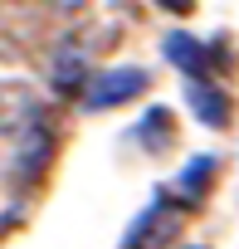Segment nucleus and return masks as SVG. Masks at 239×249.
I'll return each mask as SVG.
<instances>
[{
	"label": "nucleus",
	"mask_w": 239,
	"mask_h": 249,
	"mask_svg": "<svg viewBox=\"0 0 239 249\" xmlns=\"http://www.w3.org/2000/svg\"><path fill=\"white\" fill-rule=\"evenodd\" d=\"M181 225H186V205H176V200H156V205H147V210L132 220L122 249H166V244H176Z\"/></svg>",
	"instance_id": "obj_1"
},
{
	"label": "nucleus",
	"mask_w": 239,
	"mask_h": 249,
	"mask_svg": "<svg viewBox=\"0 0 239 249\" xmlns=\"http://www.w3.org/2000/svg\"><path fill=\"white\" fill-rule=\"evenodd\" d=\"M147 83H152V73L147 69H107V73H98L93 83H88V107L93 112H102V107H117V103H132V98H142L147 93Z\"/></svg>",
	"instance_id": "obj_2"
},
{
	"label": "nucleus",
	"mask_w": 239,
	"mask_h": 249,
	"mask_svg": "<svg viewBox=\"0 0 239 249\" xmlns=\"http://www.w3.org/2000/svg\"><path fill=\"white\" fill-rule=\"evenodd\" d=\"M39 117V98L30 83H0V137H10V132H25L30 122Z\"/></svg>",
	"instance_id": "obj_3"
},
{
	"label": "nucleus",
	"mask_w": 239,
	"mask_h": 249,
	"mask_svg": "<svg viewBox=\"0 0 239 249\" xmlns=\"http://www.w3.org/2000/svg\"><path fill=\"white\" fill-rule=\"evenodd\" d=\"M49 83L59 98H83L88 93V64L78 49H59L54 54V69H49Z\"/></svg>",
	"instance_id": "obj_4"
},
{
	"label": "nucleus",
	"mask_w": 239,
	"mask_h": 249,
	"mask_svg": "<svg viewBox=\"0 0 239 249\" xmlns=\"http://www.w3.org/2000/svg\"><path fill=\"white\" fill-rule=\"evenodd\" d=\"M190 107H195V117L205 122V127H229V93H220V88H210L205 78L200 83H190Z\"/></svg>",
	"instance_id": "obj_5"
},
{
	"label": "nucleus",
	"mask_w": 239,
	"mask_h": 249,
	"mask_svg": "<svg viewBox=\"0 0 239 249\" xmlns=\"http://www.w3.org/2000/svg\"><path fill=\"white\" fill-rule=\"evenodd\" d=\"M49 142H54V137H49V127H39V117H34L30 127H25V147H20V157H15V166H20V176H25V181L49 161Z\"/></svg>",
	"instance_id": "obj_6"
},
{
	"label": "nucleus",
	"mask_w": 239,
	"mask_h": 249,
	"mask_svg": "<svg viewBox=\"0 0 239 249\" xmlns=\"http://www.w3.org/2000/svg\"><path fill=\"white\" fill-rule=\"evenodd\" d=\"M166 54H171V59H176L190 78H195V73L205 78V49H200L190 35H171V39H166Z\"/></svg>",
	"instance_id": "obj_7"
},
{
	"label": "nucleus",
	"mask_w": 239,
	"mask_h": 249,
	"mask_svg": "<svg viewBox=\"0 0 239 249\" xmlns=\"http://www.w3.org/2000/svg\"><path fill=\"white\" fill-rule=\"evenodd\" d=\"M210 176H215V157H200V161H190V166L181 171V181H176V186H181V200H186V205H190V200H200Z\"/></svg>",
	"instance_id": "obj_8"
},
{
	"label": "nucleus",
	"mask_w": 239,
	"mask_h": 249,
	"mask_svg": "<svg viewBox=\"0 0 239 249\" xmlns=\"http://www.w3.org/2000/svg\"><path fill=\"white\" fill-rule=\"evenodd\" d=\"M156 5H166L171 15H190V5H195V0H156Z\"/></svg>",
	"instance_id": "obj_9"
},
{
	"label": "nucleus",
	"mask_w": 239,
	"mask_h": 249,
	"mask_svg": "<svg viewBox=\"0 0 239 249\" xmlns=\"http://www.w3.org/2000/svg\"><path fill=\"white\" fill-rule=\"evenodd\" d=\"M54 5H64V10H73V5H83V0H54Z\"/></svg>",
	"instance_id": "obj_10"
}]
</instances>
